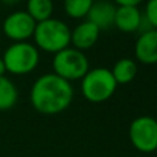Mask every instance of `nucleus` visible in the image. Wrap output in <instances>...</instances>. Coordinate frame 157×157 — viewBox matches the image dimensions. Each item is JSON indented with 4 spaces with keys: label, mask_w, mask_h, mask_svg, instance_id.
Returning a JSON list of instances; mask_svg holds the SVG:
<instances>
[{
    "label": "nucleus",
    "mask_w": 157,
    "mask_h": 157,
    "mask_svg": "<svg viewBox=\"0 0 157 157\" xmlns=\"http://www.w3.org/2000/svg\"><path fill=\"white\" fill-rule=\"evenodd\" d=\"M73 99L71 83L54 73L43 75L35 81L30 90V102L43 114H57L63 112Z\"/></svg>",
    "instance_id": "1"
},
{
    "label": "nucleus",
    "mask_w": 157,
    "mask_h": 157,
    "mask_svg": "<svg viewBox=\"0 0 157 157\" xmlns=\"http://www.w3.org/2000/svg\"><path fill=\"white\" fill-rule=\"evenodd\" d=\"M33 37L39 48L46 52H57L68 48L71 43V29L59 19H46L36 24Z\"/></svg>",
    "instance_id": "2"
},
{
    "label": "nucleus",
    "mask_w": 157,
    "mask_h": 157,
    "mask_svg": "<svg viewBox=\"0 0 157 157\" xmlns=\"http://www.w3.org/2000/svg\"><path fill=\"white\" fill-rule=\"evenodd\" d=\"M117 83L109 69L97 68L88 71L83 77L81 91L87 101L99 103L109 99L116 91Z\"/></svg>",
    "instance_id": "3"
},
{
    "label": "nucleus",
    "mask_w": 157,
    "mask_h": 157,
    "mask_svg": "<svg viewBox=\"0 0 157 157\" xmlns=\"http://www.w3.org/2000/svg\"><path fill=\"white\" fill-rule=\"evenodd\" d=\"M6 72L13 75H26L30 73L39 63V51L35 46L19 41L14 43L6 50L2 57Z\"/></svg>",
    "instance_id": "4"
},
{
    "label": "nucleus",
    "mask_w": 157,
    "mask_h": 157,
    "mask_svg": "<svg viewBox=\"0 0 157 157\" xmlns=\"http://www.w3.org/2000/svg\"><path fill=\"white\" fill-rule=\"evenodd\" d=\"M54 75L66 81L78 80L88 72V59L81 51L75 48H65L57 52L52 59Z\"/></svg>",
    "instance_id": "5"
},
{
    "label": "nucleus",
    "mask_w": 157,
    "mask_h": 157,
    "mask_svg": "<svg viewBox=\"0 0 157 157\" xmlns=\"http://www.w3.org/2000/svg\"><path fill=\"white\" fill-rule=\"evenodd\" d=\"M130 141L142 153L157 150V120L149 116L135 119L130 125Z\"/></svg>",
    "instance_id": "6"
},
{
    "label": "nucleus",
    "mask_w": 157,
    "mask_h": 157,
    "mask_svg": "<svg viewBox=\"0 0 157 157\" xmlns=\"http://www.w3.org/2000/svg\"><path fill=\"white\" fill-rule=\"evenodd\" d=\"M36 28V22L26 11H15L10 14L3 22V32L8 39L15 43L25 41L32 37Z\"/></svg>",
    "instance_id": "7"
},
{
    "label": "nucleus",
    "mask_w": 157,
    "mask_h": 157,
    "mask_svg": "<svg viewBox=\"0 0 157 157\" xmlns=\"http://www.w3.org/2000/svg\"><path fill=\"white\" fill-rule=\"evenodd\" d=\"M135 57L141 63H157V30L150 29L139 36L135 44Z\"/></svg>",
    "instance_id": "8"
},
{
    "label": "nucleus",
    "mask_w": 157,
    "mask_h": 157,
    "mask_svg": "<svg viewBox=\"0 0 157 157\" xmlns=\"http://www.w3.org/2000/svg\"><path fill=\"white\" fill-rule=\"evenodd\" d=\"M142 14L135 6H119L114 14V24L117 29L124 33H132L141 26Z\"/></svg>",
    "instance_id": "9"
},
{
    "label": "nucleus",
    "mask_w": 157,
    "mask_h": 157,
    "mask_svg": "<svg viewBox=\"0 0 157 157\" xmlns=\"http://www.w3.org/2000/svg\"><path fill=\"white\" fill-rule=\"evenodd\" d=\"M99 28L90 21H84L71 32V41L78 50L91 48L99 37Z\"/></svg>",
    "instance_id": "10"
},
{
    "label": "nucleus",
    "mask_w": 157,
    "mask_h": 157,
    "mask_svg": "<svg viewBox=\"0 0 157 157\" xmlns=\"http://www.w3.org/2000/svg\"><path fill=\"white\" fill-rule=\"evenodd\" d=\"M116 7L109 2H97L92 4L87 14V21L92 22L101 29H108L114 24Z\"/></svg>",
    "instance_id": "11"
},
{
    "label": "nucleus",
    "mask_w": 157,
    "mask_h": 157,
    "mask_svg": "<svg viewBox=\"0 0 157 157\" xmlns=\"http://www.w3.org/2000/svg\"><path fill=\"white\" fill-rule=\"evenodd\" d=\"M110 72L117 84H127L132 81L134 77L136 76L138 68H136V63L132 59L123 58V59L117 61L116 65L113 66V71Z\"/></svg>",
    "instance_id": "12"
},
{
    "label": "nucleus",
    "mask_w": 157,
    "mask_h": 157,
    "mask_svg": "<svg viewBox=\"0 0 157 157\" xmlns=\"http://www.w3.org/2000/svg\"><path fill=\"white\" fill-rule=\"evenodd\" d=\"M26 13L33 18L36 24L51 18L52 2L51 0H28Z\"/></svg>",
    "instance_id": "13"
},
{
    "label": "nucleus",
    "mask_w": 157,
    "mask_h": 157,
    "mask_svg": "<svg viewBox=\"0 0 157 157\" xmlns=\"http://www.w3.org/2000/svg\"><path fill=\"white\" fill-rule=\"evenodd\" d=\"M18 91L10 78L0 76V110H8L17 103Z\"/></svg>",
    "instance_id": "14"
},
{
    "label": "nucleus",
    "mask_w": 157,
    "mask_h": 157,
    "mask_svg": "<svg viewBox=\"0 0 157 157\" xmlns=\"http://www.w3.org/2000/svg\"><path fill=\"white\" fill-rule=\"evenodd\" d=\"M92 4H94V0H63V7H65L66 14L72 18L87 17Z\"/></svg>",
    "instance_id": "15"
},
{
    "label": "nucleus",
    "mask_w": 157,
    "mask_h": 157,
    "mask_svg": "<svg viewBox=\"0 0 157 157\" xmlns=\"http://www.w3.org/2000/svg\"><path fill=\"white\" fill-rule=\"evenodd\" d=\"M146 19L150 25L157 30V0H149L146 4Z\"/></svg>",
    "instance_id": "16"
},
{
    "label": "nucleus",
    "mask_w": 157,
    "mask_h": 157,
    "mask_svg": "<svg viewBox=\"0 0 157 157\" xmlns=\"http://www.w3.org/2000/svg\"><path fill=\"white\" fill-rule=\"evenodd\" d=\"M119 6H138L142 0H114Z\"/></svg>",
    "instance_id": "17"
},
{
    "label": "nucleus",
    "mask_w": 157,
    "mask_h": 157,
    "mask_svg": "<svg viewBox=\"0 0 157 157\" xmlns=\"http://www.w3.org/2000/svg\"><path fill=\"white\" fill-rule=\"evenodd\" d=\"M4 72H6L4 63H3V59L0 58V76H4Z\"/></svg>",
    "instance_id": "18"
},
{
    "label": "nucleus",
    "mask_w": 157,
    "mask_h": 157,
    "mask_svg": "<svg viewBox=\"0 0 157 157\" xmlns=\"http://www.w3.org/2000/svg\"><path fill=\"white\" fill-rule=\"evenodd\" d=\"M3 3H6V4H15L17 2H19V0H2Z\"/></svg>",
    "instance_id": "19"
}]
</instances>
